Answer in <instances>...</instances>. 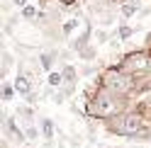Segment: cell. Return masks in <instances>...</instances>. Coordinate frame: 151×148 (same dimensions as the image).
I'll list each match as a JSON object with an SVG mask.
<instances>
[{
	"label": "cell",
	"mask_w": 151,
	"mask_h": 148,
	"mask_svg": "<svg viewBox=\"0 0 151 148\" xmlns=\"http://www.w3.org/2000/svg\"><path fill=\"white\" fill-rule=\"evenodd\" d=\"M124 109H129L127 97H119V95H115V92H110V90L100 88V85H98V90H93L88 95L86 112H88V117H95L100 122H107V119L122 114Z\"/></svg>",
	"instance_id": "1"
},
{
	"label": "cell",
	"mask_w": 151,
	"mask_h": 148,
	"mask_svg": "<svg viewBox=\"0 0 151 148\" xmlns=\"http://www.w3.org/2000/svg\"><path fill=\"white\" fill-rule=\"evenodd\" d=\"M105 124V129L110 134H117V136H127V138H137L141 136V131H146V129H151V122L144 117V112L141 109H124L122 114L117 117H112L107 119V122H102Z\"/></svg>",
	"instance_id": "2"
},
{
	"label": "cell",
	"mask_w": 151,
	"mask_h": 148,
	"mask_svg": "<svg viewBox=\"0 0 151 148\" xmlns=\"http://www.w3.org/2000/svg\"><path fill=\"white\" fill-rule=\"evenodd\" d=\"M100 88H105V90H110V92H115V95H119V97H132V92H137V88H139V80L134 78V75H129L127 70H122L119 66H115V68H107L105 73L100 75V83H98Z\"/></svg>",
	"instance_id": "3"
},
{
	"label": "cell",
	"mask_w": 151,
	"mask_h": 148,
	"mask_svg": "<svg viewBox=\"0 0 151 148\" xmlns=\"http://www.w3.org/2000/svg\"><path fill=\"white\" fill-rule=\"evenodd\" d=\"M117 66L122 70H127L129 75H134L137 80L141 78H151V51L141 49V51H129Z\"/></svg>",
	"instance_id": "4"
},
{
	"label": "cell",
	"mask_w": 151,
	"mask_h": 148,
	"mask_svg": "<svg viewBox=\"0 0 151 148\" xmlns=\"http://www.w3.org/2000/svg\"><path fill=\"white\" fill-rule=\"evenodd\" d=\"M12 85H15V90L20 92L22 97H29L32 95V83H29V78H27L24 73H17V78H15Z\"/></svg>",
	"instance_id": "5"
},
{
	"label": "cell",
	"mask_w": 151,
	"mask_h": 148,
	"mask_svg": "<svg viewBox=\"0 0 151 148\" xmlns=\"http://www.w3.org/2000/svg\"><path fill=\"white\" fill-rule=\"evenodd\" d=\"M137 12H139V0H122L119 3V15L124 20H132Z\"/></svg>",
	"instance_id": "6"
},
{
	"label": "cell",
	"mask_w": 151,
	"mask_h": 148,
	"mask_svg": "<svg viewBox=\"0 0 151 148\" xmlns=\"http://www.w3.org/2000/svg\"><path fill=\"white\" fill-rule=\"evenodd\" d=\"M7 134H10L12 138H17V141H20V143H22L24 138H27V136L22 134V129L17 126V119H15V117H10V119H7Z\"/></svg>",
	"instance_id": "7"
},
{
	"label": "cell",
	"mask_w": 151,
	"mask_h": 148,
	"mask_svg": "<svg viewBox=\"0 0 151 148\" xmlns=\"http://www.w3.org/2000/svg\"><path fill=\"white\" fill-rule=\"evenodd\" d=\"M54 131H56V126H54V122L51 119H42V136L49 141V138L54 136Z\"/></svg>",
	"instance_id": "8"
},
{
	"label": "cell",
	"mask_w": 151,
	"mask_h": 148,
	"mask_svg": "<svg viewBox=\"0 0 151 148\" xmlns=\"http://www.w3.org/2000/svg\"><path fill=\"white\" fill-rule=\"evenodd\" d=\"M63 83H66V80H63V70H51V73H49V85H51V88H61Z\"/></svg>",
	"instance_id": "9"
},
{
	"label": "cell",
	"mask_w": 151,
	"mask_h": 148,
	"mask_svg": "<svg viewBox=\"0 0 151 148\" xmlns=\"http://www.w3.org/2000/svg\"><path fill=\"white\" fill-rule=\"evenodd\" d=\"M76 78H78V70H76L73 66H63V80L73 85V83H76Z\"/></svg>",
	"instance_id": "10"
},
{
	"label": "cell",
	"mask_w": 151,
	"mask_h": 148,
	"mask_svg": "<svg viewBox=\"0 0 151 148\" xmlns=\"http://www.w3.org/2000/svg\"><path fill=\"white\" fill-rule=\"evenodd\" d=\"M15 85H10V83H5V85H3V102H10V100L15 97Z\"/></svg>",
	"instance_id": "11"
},
{
	"label": "cell",
	"mask_w": 151,
	"mask_h": 148,
	"mask_svg": "<svg viewBox=\"0 0 151 148\" xmlns=\"http://www.w3.org/2000/svg\"><path fill=\"white\" fill-rule=\"evenodd\" d=\"M24 136L29 138V141H34V138H39V129H37L34 124H27L24 126Z\"/></svg>",
	"instance_id": "12"
},
{
	"label": "cell",
	"mask_w": 151,
	"mask_h": 148,
	"mask_svg": "<svg viewBox=\"0 0 151 148\" xmlns=\"http://www.w3.org/2000/svg\"><path fill=\"white\" fill-rule=\"evenodd\" d=\"M117 34H119V39H129V36L134 34V29L127 27V24H119V27H117Z\"/></svg>",
	"instance_id": "13"
},
{
	"label": "cell",
	"mask_w": 151,
	"mask_h": 148,
	"mask_svg": "<svg viewBox=\"0 0 151 148\" xmlns=\"http://www.w3.org/2000/svg\"><path fill=\"white\" fill-rule=\"evenodd\" d=\"M22 17H24V20H34V17H37V7L24 5V7H22Z\"/></svg>",
	"instance_id": "14"
},
{
	"label": "cell",
	"mask_w": 151,
	"mask_h": 148,
	"mask_svg": "<svg viewBox=\"0 0 151 148\" xmlns=\"http://www.w3.org/2000/svg\"><path fill=\"white\" fill-rule=\"evenodd\" d=\"M76 27H78V17H73V20H68V22L63 24V34L68 36V34H71V32L76 29Z\"/></svg>",
	"instance_id": "15"
},
{
	"label": "cell",
	"mask_w": 151,
	"mask_h": 148,
	"mask_svg": "<svg viewBox=\"0 0 151 148\" xmlns=\"http://www.w3.org/2000/svg\"><path fill=\"white\" fill-rule=\"evenodd\" d=\"M42 66H44L46 70L51 68V53H44V56H42Z\"/></svg>",
	"instance_id": "16"
},
{
	"label": "cell",
	"mask_w": 151,
	"mask_h": 148,
	"mask_svg": "<svg viewBox=\"0 0 151 148\" xmlns=\"http://www.w3.org/2000/svg\"><path fill=\"white\" fill-rule=\"evenodd\" d=\"M95 41H98V44H102V41H107V32H102V29H98V34H95Z\"/></svg>",
	"instance_id": "17"
},
{
	"label": "cell",
	"mask_w": 151,
	"mask_h": 148,
	"mask_svg": "<svg viewBox=\"0 0 151 148\" xmlns=\"http://www.w3.org/2000/svg\"><path fill=\"white\" fill-rule=\"evenodd\" d=\"M141 102H144V105H151V90L146 92V97H144V100H141Z\"/></svg>",
	"instance_id": "18"
},
{
	"label": "cell",
	"mask_w": 151,
	"mask_h": 148,
	"mask_svg": "<svg viewBox=\"0 0 151 148\" xmlns=\"http://www.w3.org/2000/svg\"><path fill=\"white\" fill-rule=\"evenodd\" d=\"M12 3H15L17 7H24V3H27V0H12Z\"/></svg>",
	"instance_id": "19"
},
{
	"label": "cell",
	"mask_w": 151,
	"mask_h": 148,
	"mask_svg": "<svg viewBox=\"0 0 151 148\" xmlns=\"http://www.w3.org/2000/svg\"><path fill=\"white\" fill-rule=\"evenodd\" d=\"M146 49H149V51H151V34H149V36H146Z\"/></svg>",
	"instance_id": "20"
}]
</instances>
